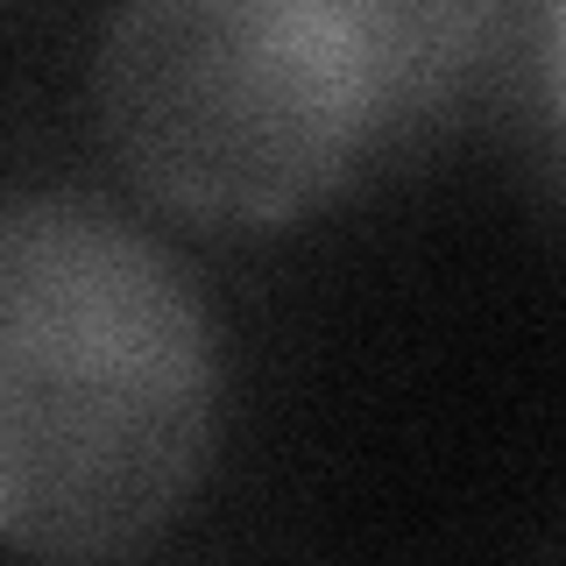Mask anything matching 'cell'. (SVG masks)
Wrapping results in <instances>:
<instances>
[{
    "instance_id": "cell-4",
    "label": "cell",
    "mask_w": 566,
    "mask_h": 566,
    "mask_svg": "<svg viewBox=\"0 0 566 566\" xmlns=\"http://www.w3.org/2000/svg\"><path fill=\"white\" fill-rule=\"evenodd\" d=\"M538 78H545V114L566 135V0H545L538 14Z\"/></svg>"
},
{
    "instance_id": "cell-1",
    "label": "cell",
    "mask_w": 566,
    "mask_h": 566,
    "mask_svg": "<svg viewBox=\"0 0 566 566\" xmlns=\"http://www.w3.org/2000/svg\"><path fill=\"white\" fill-rule=\"evenodd\" d=\"M206 447L212 333L185 270L93 199L0 206V545L135 553Z\"/></svg>"
},
{
    "instance_id": "cell-3",
    "label": "cell",
    "mask_w": 566,
    "mask_h": 566,
    "mask_svg": "<svg viewBox=\"0 0 566 566\" xmlns=\"http://www.w3.org/2000/svg\"><path fill=\"white\" fill-rule=\"evenodd\" d=\"M382 78V114L418 120L482 57L495 0H347Z\"/></svg>"
},
{
    "instance_id": "cell-2",
    "label": "cell",
    "mask_w": 566,
    "mask_h": 566,
    "mask_svg": "<svg viewBox=\"0 0 566 566\" xmlns=\"http://www.w3.org/2000/svg\"><path fill=\"white\" fill-rule=\"evenodd\" d=\"M93 114L142 199L212 234L305 220L389 128L347 0H114Z\"/></svg>"
}]
</instances>
